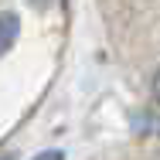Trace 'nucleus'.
Listing matches in <instances>:
<instances>
[{
	"label": "nucleus",
	"mask_w": 160,
	"mask_h": 160,
	"mask_svg": "<svg viewBox=\"0 0 160 160\" xmlns=\"http://www.w3.org/2000/svg\"><path fill=\"white\" fill-rule=\"evenodd\" d=\"M17 31H21V21H17V14H0V55L17 41Z\"/></svg>",
	"instance_id": "obj_1"
},
{
	"label": "nucleus",
	"mask_w": 160,
	"mask_h": 160,
	"mask_svg": "<svg viewBox=\"0 0 160 160\" xmlns=\"http://www.w3.org/2000/svg\"><path fill=\"white\" fill-rule=\"evenodd\" d=\"M34 160H65V153L62 150H44V153H38Z\"/></svg>",
	"instance_id": "obj_2"
},
{
	"label": "nucleus",
	"mask_w": 160,
	"mask_h": 160,
	"mask_svg": "<svg viewBox=\"0 0 160 160\" xmlns=\"http://www.w3.org/2000/svg\"><path fill=\"white\" fill-rule=\"evenodd\" d=\"M153 99L160 102V68H157V75H153Z\"/></svg>",
	"instance_id": "obj_3"
},
{
	"label": "nucleus",
	"mask_w": 160,
	"mask_h": 160,
	"mask_svg": "<svg viewBox=\"0 0 160 160\" xmlns=\"http://www.w3.org/2000/svg\"><path fill=\"white\" fill-rule=\"evenodd\" d=\"M0 160H10V157H0Z\"/></svg>",
	"instance_id": "obj_4"
},
{
	"label": "nucleus",
	"mask_w": 160,
	"mask_h": 160,
	"mask_svg": "<svg viewBox=\"0 0 160 160\" xmlns=\"http://www.w3.org/2000/svg\"><path fill=\"white\" fill-rule=\"evenodd\" d=\"M157 160H160V157H157Z\"/></svg>",
	"instance_id": "obj_5"
}]
</instances>
